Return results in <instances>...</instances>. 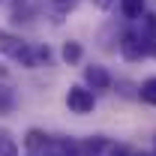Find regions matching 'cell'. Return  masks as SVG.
Instances as JSON below:
<instances>
[{
  "instance_id": "obj_1",
  "label": "cell",
  "mask_w": 156,
  "mask_h": 156,
  "mask_svg": "<svg viewBox=\"0 0 156 156\" xmlns=\"http://www.w3.org/2000/svg\"><path fill=\"white\" fill-rule=\"evenodd\" d=\"M153 45H156V42L147 39L135 24H132L129 30H123V33H120V42H117L120 54H123L126 60H132V63H135V60H144L147 54H153Z\"/></svg>"
},
{
  "instance_id": "obj_2",
  "label": "cell",
  "mask_w": 156,
  "mask_h": 156,
  "mask_svg": "<svg viewBox=\"0 0 156 156\" xmlns=\"http://www.w3.org/2000/svg\"><path fill=\"white\" fill-rule=\"evenodd\" d=\"M66 108L72 114H90L96 108V93L90 87H84V84H72L66 90Z\"/></svg>"
},
{
  "instance_id": "obj_3",
  "label": "cell",
  "mask_w": 156,
  "mask_h": 156,
  "mask_svg": "<svg viewBox=\"0 0 156 156\" xmlns=\"http://www.w3.org/2000/svg\"><path fill=\"white\" fill-rule=\"evenodd\" d=\"M51 57H54V54H51V48H48V45H42V42H30V45H27V51L21 54L18 63L24 66V69H39V66H48Z\"/></svg>"
},
{
  "instance_id": "obj_4",
  "label": "cell",
  "mask_w": 156,
  "mask_h": 156,
  "mask_svg": "<svg viewBox=\"0 0 156 156\" xmlns=\"http://www.w3.org/2000/svg\"><path fill=\"white\" fill-rule=\"evenodd\" d=\"M84 87H90L93 93H96V90H108V87H111V72H108L105 66H99V63L84 66Z\"/></svg>"
},
{
  "instance_id": "obj_5",
  "label": "cell",
  "mask_w": 156,
  "mask_h": 156,
  "mask_svg": "<svg viewBox=\"0 0 156 156\" xmlns=\"http://www.w3.org/2000/svg\"><path fill=\"white\" fill-rule=\"evenodd\" d=\"M27 45L30 42H24L21 36L9 33V30H0V54H6V57H12V60H21V54L27 51Z\"/></svg>"
},
{
  "instance_id": "obj_6",
  "label": "cell",
  "mask_w": 156,
  "mask_h": 156,
  "mask_svg": "<svg viewBox=\"0 0 156 156\" xmlns=\"http://www.w3.org/2000/svg\"><path fill=\"white\" fill-rule=\"evenodd\" d=\"M60 57H63V63H69V66L81 63V57H84V48H81V42H75V39L63 42V48H60Z\"/></svg>"
},
{
  "instance_id": "obj_7",
  "label": "cell",
  "mask_w": 156,
  "mask_h": 156,
  "mask_svg": "<svg viewBox=\"0 0 156 156\" xmlns=\"http://www.w3.org/2000/svg\"><path fill=\"white\" fill-rule=\"evenodd\" d=\"M120 12L126 21H138L144 15V0H120Z\"/></svg>"
},
{
  "instance_id": "obj_8",
  "label": "cell",
  "mask_w": 156,
  "mask_h": 156,
  "mask_svg": "<svg viewBox=\"0 0 156 156\" xmlns=\"http://www.w3.org/2000/svg\"><path fill=\"white\" fill-rule=\"evenodd\" d=\"M15 108V90L9 84H0V114H9Z\"/></svg>"
},
{
  "instance_id": "obj_9",
  "label": "cell",
  "mask_w": 156,
  "mask_h": 156,
  "mask_svg": "<svg viewBox=\"0 0 156 156\" xmlns=\"http://www.w3.org/2000/svg\"><path fill=\"white\" fill-rule=\"evenodd\" d=\"M0 156H18V144L6 129H0Z\"/></svg>"
},
{
  "instance_id": "obj_10",
  "label": "cell",
  "mask_w": 156,
  "mask_h": 156,
  "mask_svg": "<svg viewBox=\"0 0 156 156\" xmlns=\"http://www.w3.org/2000/svg\"><path fill=\"white\" fill-rule=\"evenodd\" d=\"M138 96L144 99L147 105H156V78H147V81L138 87Z\"/></svg>"
},
{
  "instance_id": "obj_11",
  "label": "cell",
  "mask_w": 156,
  "mask_h": 156,
  "mask_svg": "<svg viewBox=\"0 0 156 156\" xmlns=\"http://www.w3.org/2000/svg\"><path fill=\"white\" fill-rule=\"evenodd\" d=\"M108 156H135V150L129 144H114V147H108Z\"/></svg>"
},
{
  "instance_id": "obj_12",
  "label": "cell",
  "mask_w": 156,
  "mask_h": 156,
  "mask_svg": "<svg viewBox=\"0 0 156 156\" xmlns=\"http://www.w3.org/2000/svg\"><path fill=\"white\" fill-rule=\"evenodd\" d=\"M51 3H54L57 9H69V6H72V0H51Z\"/></svg>"
},
{
  "instance_id": "obj_13",
  "label": "cell",
  "mask_w": 156,
  "mask_h": 156,
  "mask_svg": "<svg viewBox=\"0 0 156 156\" xmlns=\"http://www.w3.org/2000/svg\"><path fill=\"white\" fill-rule=\"evenodd\" d=\"M93 3H96L99 9H111V3H114V0H93Z\"/></svg>"
},
{
  "instance_id": "obj_14",
  "label": "cell",
  "mask_w": 156,
  "mask_h": 156,
  "mask_svg": "<svg viewBox=\"0 0 156 156\" xmlns=\"http://www.w3.org/2000/svg\"><path fill=\"white\" fill-rule=\"evenodd\" d=\"M9 75V72H6V69H3V63H0V78H6Z\"/></svg>"
},
{
  "instance_id": "obj_15",
  "label": "cell",
  "mask_w": 156,
  "mask_h": 156,
  "mask_svg": "<svg viewBox=\"0 0 156 156\" xmlns=\"http://www.w3.org/2000/svg\"><path fill=\"white\" fill-rule=\"evenodd\" d=\"M135 156H153V153H135Z\"/></svg>"
},
{
  "instance_id": "obj_16",
  "label": "cell",
  "mask_w": 156,
  "mask_h": 156,
  "mask_svg": "<svg viewBox=\"0 0 156 156\" xmlns=\"http://www.w3.org/2000/svg\"><path fill=\"white\" fill-rule=\"evenodd\" d=\"M153 54H156V45H153Z\"/></svg>"
}]
</instances>
